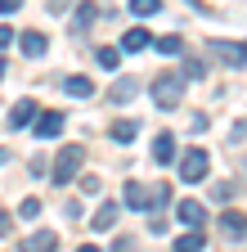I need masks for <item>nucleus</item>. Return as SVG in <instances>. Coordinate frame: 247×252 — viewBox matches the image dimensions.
<instances>
[{
	"instance_id": "1",
	"label": "nucleus",
	"mask_w": 247,
	"mask_h": 252,
	"mask_svg": "<svg viewBox=\"0 0 247 252\" xmlns=\"http://www.w3.org/2000/svg\"><path fill=\"white\" fill-rule=\"evenodd\" d=\"M121 203H126V212H166L171 185H139V180H126Z\"/></svg>"
},
{
	"instance_id": "2",
	"label": "nucleus",
	"mask_w": 247,
	"mask_h": 252,
	"mask_svg": "<svg viewBox=\"0 0 247 252\" xmlns=\"http://www.w3.org/2000/svg\"><path fill=\"white\" fill-rule=\"evenodd\" d=\"M148 94H153V104H158L162 113H171V108L184 99V77H180V72H162V77H153Z\"/></svg>"
},
{
	"instance_id": "3",
	"label": "nucleus",
	"mask_w": 247,
	"mask_h": 252,
	"mask_svg": "<svg viewBox=\"0 0 247 252\" xmlns=\"http://www.w3.org/2000/svg\"><path fill=\"white\" fill-rule=\"evenodd\" d=\"M81 162H85V149H81V144L58 149V153H54V167H50V171H54L50 180H54V185H68V180H77V176H81Z\"/></svg>"
},
{
	"instance_id": "4",
	"label": "nucleus",
	"mask_w": 247,
	"mask_h": 252,
	"mask_svg": "<svg viewBox=\"0 0 247 252\" xmlns=\"http://www.w3.org/2000/svg\"><path fill=\"white\" fill-rule=\"evenodd\" d=\"M207 171H211V153L207 149H184V158H180V180L184 185H202Z\"/></svg>"
},
{
	"instance_id": "5",
	"label": "nucleus",
	"mask_w": 247,
	"mask_h": 252,
	"mask_svg": "<svg viewBox=\"0 0 247 252\" xmlns=\"http://www.w3.org/2000/svg\"><path fill=\"white\" fill-rule=\"evenodd\" d=\"M207 54L211 59H220L225 68H247V41H207Z\"/></svg>"
},
{
	"instance_id": "6",
	"label": "nucleus",
	"mask_w": 247,
	"mask_h": 252,
	"mask_svg": "<svg viewBox=\"0 0 247 252\" xmlns=\"http://www.w3.org/2000/svg\"><path fill=\"white\" fill-rule=\"evenodd\" d=\"M175 220H184L189 230H202V225H207V212H202V203L184 198V203H175Z\"/></svg>"
},
{
	"instance_id": "7",
	"label": "nucleus",
	"mask_w": 247,
	"mask_h": 252,
	"mask_svg": "<svg viewBox=\"0 0 247 252\" xmlns=\"http://www.w3.org/2000/svg\"><path fill=\"white\" fill-rule=\"evenodd\" d=\"M117 212H121V207H117V203H108V198H104V203H99V207H95V216H90V230H95V234H108V230H112V225H117Z\"/></svg>"
},
{
	"instance_id": "8",
	"label": "nucleus",
	"mask_w": 247,
	"mask_h": 252,
	"mask_svg": "<svg viewBox=\"0 0 247 252\" xmlns=\"http://www.w3.org/2000/svg\"><path fill=\"white\" fill-rule=\"evenodd\" d=\"M58 131H63V113H41L36 126H32V135H36V140H54Z\"/></svg>"
},
{
	"instance_id": "9",
	"label": "nucleus",
	"mask_w": 247,
	"mask_h": 252,
	"mask_svg": "<svg viewBox=\"0 0 247 252\" xmlns=\"http://www.w3.org/2000/svg\"><path fill=\"white\" fill-rule=\"evenodd\" d=\"M135 94H139V81H135V77H121V81L104 94V104H126V99H135Z\"/></svg>"
},
{
	"instance_id": "10",
	"label": "nucleus",
	"mask_w": 247,
	"mask_h": 252,
	"mask_svg": "<svg viewBox=\"0 0 247 252\" xmlns=\"http://www.w3.org/2000/svg\"><path fill=\"white\" fill-rule=\"evenodd\" d=\"M220 230L229 239H247V212H220Z\"/></svg>"
},
{
	"instance_id": "11",
	"label": "nucleus",
	"mask_w": 247,
	"mask_h": 252,
	"mask_svg": "<svg viewBox=\"0 0 247 252\" xmlns=\"http://www.w3.org/2000/svg\"><path fill=\"white\" fill-rule=\"evenodd\" d=\"M135 135H139V122H135V117H121V122L108 126V140H117V144H131Z\"/></svg>"
},
{
	"instance_id": "12",
	"label": "nucleus",
	"mask_w": 247,
	"mask_h": 252,
	"mask_svg": "<svg viewBox=\"0 0 247 252\" xmlns=\"http://www.w3.org/2000/svg\"><path fill=\"white\" fill-rule=\"evenodd\" d=\"M171 158H175V135L171 131H158V140H153V162H171Z\"/></svg>"
},
{
	"instance_id": "13",
	"label": "nucleus",
	"mask_w": 247,
	"mask_h": 252,
	"mask_svg": "<svg viewBox=\"0 0 247 252\" xmlns=\"http://www.w3.org/2000/svg\"><path fill=\"white\" fill-rule=\"evenodd\" d=\"M41 113H36V104L32 99H18L14 108H9V126H14V131H18V126H27V122H36Z\"/></svg>"
},
{
	"instance_id": "14",
	"label": "nucleus",
	"mask_w": 247,
	"mask_h": 252,
	"mask_svg": "<svg viewBox=\"0 0 247 252\" xmlns=\"http://www.w3.org/2000/svg\"><path fill=\"white\" fill-rule=\"evenodd\" d=\"M18 45H23V54H27V59H41V54L50 50V41L41 36V32H23V36H18Z\"/></svg>"
},
{
	"instance_id": "15",
	"label": "nucleus",
	"mask_w": 247,
	"mask_h": 252,
	"mask_svg": "<svg viewBox=\"0 0 247 252\" xmlns=\"http://www.w3.org/2000/svg\"><path fill=\"white\" fill-rule=\"evenodd\" d=\"M95 18H99V5H95V0H81V5H77V14H72V32H85Z\"/></svg>"
},
{
	"instance_id": "16",
	"label": "nucleus",
	"mask_w": 247,
	"mask_h": 252,
	"mask_svg": "<svg viewBox=\"0 0 247 252\" xmlns=\"http://www.w3.org/2000/svg\"><path fill=\"white\" fill-rule=\"evenodd\" d=\"M148 45H153V36H148L144 27H131L126 36H121V50H126V54H139V50H148Z\"/></svg>"
},
{
	"instance_id": "17",
	"label": "nucleus",
	"mask_w": 247,
	"mask_h": 252,
	"mask_svg": "<svg viewBox=\"0 0 247 252\" xmlns=\"http://www.w3.org/2000/svg\"><path fill=\"white\" fill-rule=\"evenodd\" d=\"M23 248H27V252H50V248H58V234H54V230H36V234H27Z\"/></svg>"
},
{
	"instance_id": "18",
	"label": "nucleus",
	"mask_w": 247,
	"mask_h": 252,
	"mask_svg": "<svg viewBox=\"0 0 247 252\" xmlns=\"http://www.w3.org/2000/svg\"><path fill=\"white\" fill-rule=\"evenodd\" d=\"M63 90L72 94V99H90V94H95V81L77 72V77H68V81H63Z\"/></svg>"
},
{
	"instance_id": "19",
	"label": "nucleus",
	"mask_w": 247,
	"mask_h": 252,
	"mask_svg": "<svg viewBox=\"0 0 247 252\" xmlns=\"http://www.w3.org/2000/svg\"><path fill=\"white\" fill-rule=\"evenodd\" d=\"M202 248H207L202 230H189V234H180V239H175V252H202Z\"/></svg>"
},
{
	"instance_id": "20",
	"label": "nucleus",
	"mask_w": 247,
	"mask_h": 252,
	"mask_svg": "<svg viewBox=\"0 0 247 252\" xmlns=\"http://www.w3.org/2000/svg\"><path fill=\"white\" fill-rule=\"evenodd\" d=\"M153 45H158V54H184V36H158V41H153Z\"/></svg>"
},
{
	"instance_id": "21",
	"label": "nucleus",
	"mask_w": 247,
	"mask_h": 252,
	"mask_svg": "<svg viewBox=\"0 0 247 252\" xmlns=\"http://www.w3.org/2000/svg\"><path fill=\"white\" fill-rule=\"evenodd\" d=\"M158 9H162V0H131V14L135 18H153Z\"/></svg>"
},
{
	"instance_id": "22",
	"label": "nucleus",
	"mask_w": 247,
	"mask_h": 252,
	"mask_svg": "<svg viewBox=\"0 0 247 252\" xmlns=\"http://www.w3.org/2000/svg\"><path fill=\"white\" fill-rule=\"evenodd\" d=\"M18 216H23V220H36V216H41V198H23V203H18Z\"/></svg>"
},
{
	"instance_id": "23",
	"label": "nucleus",
	"mask_w": 247,
	"mask_h": 252,
	"mask_svg": "<svg viewBox=\"0 0 247 252\" xmlns=\"http://www.w3.org/2000/svg\"><path fill=\"white\" fill-rule=\"evenodd\" d=\"M117 63H121V50L104 45V50H99V68H117Z\"/></svg>"
},
{
	"instance_id": "24",
	"label": "nucleus",
	"mask_w": 247,
	"mask_h": 252,
	"mask_svg": "<svg viewBox=\"0 0 247 252\" xmlns=\"http://www.w3.org/2000/svg\"><path fill=\"white\" fill-rule=\"evenodd\" d=\"M184 77H193V81H198V77H207V68H202V59H189V63H184Z\"/></svg>"
},
{
	"instance_id": "25",
	"label": "nucleus",
	"mask_w": 247,
	"mask_h": 252,
	"mask_svg": "<svg viewBox=\"0 0 247 252\" xmlns=\"http://www.w3.org/2000/svg\"><path fill=\"white\" fill-rule=\"evenodd\" d=\"M81 194H99V176H81Z\"/></svg>"
},
{
	"instance_id": "26",
	"label": "nucleus",
	"mask_w": 247,
	"mask_h": 252,
	"mask_svg": "<svg viewBox=\"0 0 247 252\" xmlns=\"http://www.w3.org/2000/svg\"><path fill=\"white\" fill-rule=\"evenodd\" d=\"M68 5H72V0H45V9H50V14H63Z\"/></svg>"
},
{
	"instance_id": "27",
	"label": "nucleus",
	"mask_w": 247,
	"mask_h": 252,
	"mask_svg": "<svg viewBox=\"0 0 247 252\" xmlns=\"http://www.w3.org/2000/svg\"><path fill=\"white\" fill-rule=\"evenodd\" d=\"M234 140H247V122H234V131H229Z\"/></svg>"
},
{
	"instance_id": "28",
	"label": "nucleus",
	"mask_w": 247,
	"mask_h": 252,
	"mask_svg": "<svg viewBox=\"0 0 247 252\" xmlns=\"http://www.w3.org/2000/svg\"><path fill=\"white\" fill-rule=\"evenodd\" d=\"M9 225H14V220H9V212H0V239L9 234Z\"/></svg>"
},
{
	"instance_id": "29",
	"label": "nucleus",
	"mask_w": 247,
	"mask_h": 252,
	"mask_svg": "<svg viewBox=\"0 0 247 252\" xmlns=\"http://www.w3.org/2000/svg\"><path fill=\"white\" fill-rule=\"evenodd\" d=\"M9 41H14V27H0V50H5Z\"/></svg>"
},
{
	"instance_id": "30",
	"label": "nucleus",
	"mask_w": 247,
	"mask_h": 252,
	"mask_svg": "<svg viewBox=\"0 0 247 252\" xmlns=\"http://www.w3.org/2000/svg\"><path fill=\"white\" fill-rule=\"evenodd\" d=\"M18 5H23V0H0V14H14Z\"/></svg>"
},
{
	"instance_id": "31",
	"label": "nucleus",
	"mask_w": 247,
	"mask_h": 252,
	"mask_svg": "<svg viewBox=\"0 0 247 252\" xmlns=\"http://www.w3.org/2000/svg\"><path fill=\"white\" fill-rule=\"evenodd\" d=\"M5 68H9V63H5V59H0V81H5Z\"/></svg>"
},
{
	"instance_id": "32",
	"label": "nucleus",
	"mask_w": 247,
	"mask_h": 252,
	"mask_svg": "<svg viewBox=\"0 0 247 252\" xmlns=\"http://www.w3.org/2000/svg\"><path fill=\"white\" fill-rule=\"evenodd\" d=\"M0 162H9V149H0Z\"/></svg>"
}]
</instances>
